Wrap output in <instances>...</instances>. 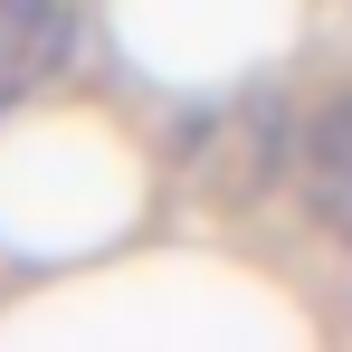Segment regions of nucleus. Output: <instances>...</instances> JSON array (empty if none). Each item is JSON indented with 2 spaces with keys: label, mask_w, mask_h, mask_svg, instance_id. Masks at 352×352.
Listing matches in <instances>:
<instances>
[{
  "label": "nucleus",
  "mask_w": 352,
  "mask_h": 352,
  "mask_svg": "<svg viewBox=\"0 0 352 352\" xmlns=\"http://www.w3.org/2000/svg\"><path fill=\"white\" fill-rule=\"evenodd\" d=\"M314 162H324V172H352V96L333 115H314Z\"/></svg>",
  "instance_id": "obj_1"
}]
</instances>
